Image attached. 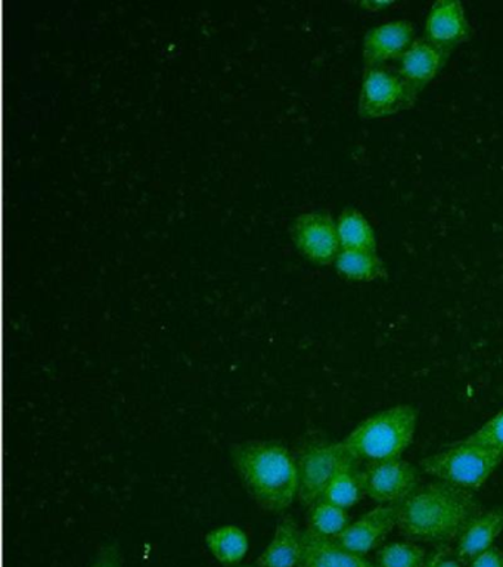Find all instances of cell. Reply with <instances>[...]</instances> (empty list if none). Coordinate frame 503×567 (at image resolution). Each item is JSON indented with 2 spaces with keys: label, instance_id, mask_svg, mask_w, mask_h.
<instances>
[{
  "label": "cell",
  "instance_id": "obj_3",
  "mask_svg": "<svg viewBox=\"0 0 503 567\" xmlns=\"http://www.w3.org/2000/svg\"><path fill=\"white\" fill-rule=\"evenodd\" d=\"M417 427V408L404 403L368 416L342 442L356 463L397 460L412 445Z\"/></svg>",
  "mask_w": 503,
  "mask_h": 567
},
{
  "label": "cell",
  "instance_id": "obj_4",
  "mask_svg": "<svg viewBox=\"0 0 503 567\" xmlns=\"http://www.w3.org/2000/svg\"><path fill=\"white\" fill-rule=\"evenodd\" d=\"M503 463V454L480 443L463 441L422 460L421 468L437 481L475 492Z\"/></svg>",
  "mask_w": 503,
  "mask_h": 567
},
{
  "label": "cell",
  "instance_id": "obj_16",
  "mask_svg": "<svg viewBox=\"0 0 503 567\" xmlns=\"http://www.w3.org/2000/svg\"><path fill=\"white\" fill-rule=\"evenodd\" d=\"M334 264L338 274L352 281L374 282L387 277L386 264L375 250L342 247Z\"/></svg>",
  "mask_w": 503,
  "mask_h": 567
},
{
  "label": "cell",
  "instance_id": "obj_9",
  "mask_svg": "<svg viewBox=\"0 0 503 567\" xmlns=\"http://www.w3.org/2000/svg\"><path fill=\"white\" fill-rule=\"evenodd\" d=\"M397 522H399L397 505H377L356 522L350 523L337 538L333 539L348 551L366 556L384 543L397 526Z\"/></svg>",
  "mask_w": 503,
  "mask_h": 567
},
{
  "label": "cell",
  "instance_id": "obj_27",
  "mask_svg": "<svg viewBox=\"0 0 503 567\" xmlns=\"http://www.w3.org/2000/svg\"><path fill=\"white\" fill-rule=\"evenodd\" d=\"M244 567H251V566H244Z\"/></svg>",
  "mask_w": 503,
  "mask_h": 567
},
{
  "label": "cell",
  "instance_id": "obj_7",
  "mask_svg": "<svg viewBox=\"0 0 503 567\" xmlns=\"http://www.w3.org/2000/svg\"><path fill=\"white\" fill-rule=\"evenodd\" d=\"M360 481L365 496L378 505H399L419 487L418 470L401 458L366 465Z\"/></svg>",
  "mask_w": 503,
  "mask_h": 567
},
{
  "label": "cell",
  "instance_id": "obj_15",
  "mask_svg": "<svg viewBox=\"0 0 503 567\" xmlns=\"http://www.w3.org/2000/svg\"><path fill=\"white\" fill-rule=\"evenodd\" d=\"M303 553V532L298 530L293 518L286 517L277 523L275 535L262 556L259 567H298Z\"/></svg>",
  "mask_w": 503,
  "mask_h": 567
},
{
  "label": "cell",
  "instance_id": "obj_1",
  "mask_svg": "<svg viewBox=\"0 0 503 567\" xmlns=\"http://www.w3.org/2000/svg\"><path fill=\"white\" fill-rule=\"evenodd\" d=\"M397 507V527L401 534L422 543H449L459 538L481 513L474 492L440 481L418 487Z\"/></svg>",
  "mask_w": 503,
  "mask_h": 567
},
{
  "label": "cell",
  "instance_id": "obj_24",
  "mask_svg": "<svg viewBox=\"0 0 503 567\" xmlns=\"http://www.w3.org/2000/svg\"><path fill=\"white\" fill-rule=\"evenodd\" d=\"M470 567H503V551L496 547L481 553L480 556L472 558Z\"/></svg>",
  "mask_w": 503,
  "mask_h": 567
},
{
  "label": "cell",
  "instance_id": "obj_11",
  "mask_svg": "<svg viewBox=\"0 0 503 567\" xmlns=\"http://www.w3.org/2000/svg\"><path fill=\"white\" fill-rule=\"evenodd\" d=\"M449 56V51L437 47L430 40L415 39L400 56L396 71L418 96V93L440 73Z\"/></svg>",
  "mask_w": 503,
  "mask_h": 567
},
{
  "label": "cell",
  "instance_id": "obj_19",
  "mask_svg": "<svg viewBox=\"0 0 503 567\" xmlns=\"http://www.w3.org/2000/svg\"><path fill=\"white\" fill-rule=\"evenodd\" d=\"M365 492L360 481V470L356 465H348L343 468L342 472L333 478L326 487L324 498L329 501L338 507L352 508L355 507L361 498H364Z\"/></svg>",
  "mask_w": 503,
  "mask_h": 567
},
{
  "label": "cell",
  "instance_id": "obj_23",
  "mask_svg": "<svg viewBox=\"0 0 503 567\" xmlns=\"http://www.w3.org/2000/svg\"><path fill=\"white\" fill-rule=\"evenodd\" d=\"M92 567H123L120 548L116 544L105 545Z\"/></svg>",
  "mask_w": 503,
  "mask_h": 567
},
{
  "label": "cell",
  "instance_id": "obj_8",
  "mask_svg": "<svg viewBox=\"0 0 503 567\" xmlns=\"http://www.w3.org/2000/svg\"><path fill=\"white\" fill-rule=\"evenodd\" d=\"M293 238L300 250L308 259L329 264L342 250L339 243L337 220L328 212H306L295 217Z\"/></svg>",
  "mask_w": 503,
  "mask_h": 567
},
{
  "label": "cell",
  "instance_id": "obj_22",
  "mask_svg": "<svg viewBox=\"0 0 503 567\" xmlns=\"http://www.w3.org/2000/svg\"><path fill=\"white\" fill-rule=\"evenodd\" d=\"M468 441L492 447L503 454V410L485 421L480 429L467 437Z\"/></svg>",
  "mask_w": 503,
  "mask_h": 567
},
{
  "label": "cell",
  "instance_id": "obj_10",
  "mask_svg": "<svg viewBox=\"0 0 503 567\" xmlns=\"http://www.w3.org/2000/svg\"><path fill=\"white\" fill-rule=\"evenodd\" d=\"M415 40V27L408 20L381 22L366 31L364 38L365 66H384L388 61L400 60Z\"/></svg>",
  "mask_w": 503,
  "mask_h": 567
},
{
  "label": "cell",
  "instance_id": "obj_2",
  "mask_svg": "<svg viewBox=\"0 0 503 567\" xmlns=\"http://www.w3.org/2000/svg\"><path fill=\"white\" fill-rule=\"evenodd\" d=\"M238 476L260 507L282 513L298 498L297 461L275 442H244L232 447Z\"/></svg>",
  "mask_w": 503,
  "mask_h": 567
},
{
  "label": "cell",
  "instance_id": "obj_18",
  "mask_svg": "<svg viewBox=\"0 0 503 567\" xmlns=\"http://www.w3.org/2000/svg\"><path fill=\"white\" fill-rule=\"evenodd\" d=\"M337 229L342 247L377 251V234L368 217L359 208H344L337 219Z\"/></svg>",
  "mask_w": 503,
  "mask_h": 567
},
{
  "label": "cell",
  "instance_id": "obj_20",
  "mask_svg": "<svg viewBox=\"0 0 503 567\" xmlns=\"http://www.w3.org/2000/svg\"><path fill=\"white\" fill-rule=\"evenodd\" d=\"M350 525L346 508L338 507L329 501L321 499L311 507L308 529L325 538H337Z\"/></svg>",
  "mask_w": 503,
  "mask_h": 567
},
{
  "label": "cell",
  "instance_id": "obj_26",
  "mask_svg": "<svg viewBox=\"0 0 503 567\" xmlns=\"http://www.w3.org/2000/svg\"><path fill=\"white\" fill-rule=\"evenodd\" d=\"M391 0H365L361 2V7L369 9V11H379V9H384L387 7H391Z\"/></svg>",
  "mask_w": 503,
  "mask_h": 567
},
{
  "label": "cell",
  "instance_id": "obj_14",
  "mask_svg": "<svg viewBox=\"0 0 503 567\" xmlns=\"http://www.w3.org/2000/svg\"><path fill=\"white\" fill-rule=\"evenodd\" d=\"M503 532V508H493L480 513L465 527L458 538L457 556L459 560L471 561L472 558L488 551Z\"/></svg>",
  "mask_w": 503,
  "mask_h": 567
},
{
  "label": "cell",
  "instance_id": "obj_13",
  "mask_svg": "<svg viewBox=\"0 0 503 567\" xmlns=\"http://www.w3.org/2000/svg\"><path fill=\"white\" fill-rule=\"evenodd\" d=\"M298 567H377L365 556L348 551L333 538L303 532V553Z\"/></svg>",
  "mask_w": 503,
  "mask_h": 567
},
{
  "label": "cell",
  "instance_id": "obj_6",
  "mask_svg": "<svg viewBox=\"0 0 503 567\" xmlns=\"http://www.w3.org/2000/svg\"><path fill=\"white\" fill-rule=\"evenodd\" d=\"M417 101L412 89L397 71L384 66H365L357 110L364 118L387 117L410 109Z\"/></svg>",
  "mask_w": 503,
  "mask_h": 567
},
{
  "label": "cell",
  "instance_id": "obj_21",
  "mask_svg": "<svg viewBox=\"0 0 503 567\" xmlns=\"http://www.w3.org/2000/svg\"><path fill=\"white\" fill-rule=\"evenodd\" d=\"M426 549L412 543H391L378 551L377 567H426Z\"/></svg>",
  "mask_w": 503,
  "mask_h": 567
},
{
  "label": "cell",
  "instance_id": "obj_5",
  "mask_svg": "<svg viewBox=\"0 0 503 567\" xmlns=\"http://www.w3.org/2000/svg\"><path fill=\"white\" fill-rule=\"evenodd\" d=\"M297 461L298 499L312 507L324 498L326 487L343 468L356 465L343 442H313L304 446Z\"/></svg>",
  "mask_w": 503,
  "mask_h": 567
},
{
  "label": "cell",
  "instance_id": "obj_25",
  "mask_svg": "<svg viewBox=\"0 0 503 567\" xmlns=\"http://www.w3.org/2000/svg\"><path fill=\"white\" fill-rule=\"evenodd\" d=\"M426 567H462L461 563H459V558L449 557L448 551L446 549H440V551H436L432 554L430 558L427 560Z\"/></svg>",
  "mask_w": 503,
  "mask_h": 567
},
{
  "label": "cell",
  "instance_id": "obj_12",
  "mask_svg": "<svg viewBox=\"0 0 503 567\" xmlns=\"http://www.w3.org/2000/svg\"><path fill=\"white\" fill-rule=\"evenodd\" d=\"M470 30L465 8L459 0H437L428 11L423 38L452 52L468 39Z\"/></svg>",
  "mask_w": 503,
  "mask_h": 567
},
{
  "label": "cell",
  "instance_id": "obj_17",
  "mask_svg": "<svg viewBox=\"0 0 503 567\" xmlns=\"http://www.w3.org/2000/svg\"><path fill=\"white\" fill-rule=\"evenodd\" d=\"M206 544L211 556L227 566H235L244 560L250 549L249 536L241 527L228 525L209 532Z\"/></svg>",
  "mask_w": 503,
  "mask_h": 567
}]
</instances>
